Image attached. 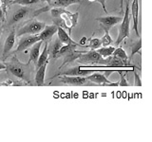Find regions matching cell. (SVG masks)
I'll return each mask as SVG.
<instances>
[{
    "mask_svg": "<svg viewBox=\"0 0 152 142\" xmlns=\"http://www.w3.org/2000/svg\"><path fill=\"white\" fill-rule=\"evenodd\" d=\"M50 13L54 25L69 30V34L71 35V30L78 23L79 13H72L64 9V8H52Z\"/></svg>",
    "mask_w": 152,
    "mask_h": 142,
    "instance_id": "6da1fadb",
    "label": "cell"
},
{
    "mask_svg": "<svg viewBox=\"0 0 152 142\" xmlns=\"http://www.w3.org/2000/svg\"><path fill=\"white\" fill-rule=\"evenodd\" d=\"M30 62H28L27 64H23L17 60L15 56H13L11 61L8 64H6L7 72L11 73L19 80L26 82L28 84H31V82L30 80V71H28L30 70Z\"/></svg>",
    "mask_w": 152,
    "mask_h": 142,
    "instance_id": "7a4b0ae2",
    "label": "cell"
},
{
    "mask_svg": "<svg viewBox=\"0 0 152 142\" xmlns=\"http://www.w3.org/2000/svg\"><path fill=\"white\" fill-rule=\"evenodd\" d=\"M130 35V16H129V2L126 4L125 15L123 17V20L121 21L120 26H119V32L117 40L115 41V46H119L121 43L128 38Z\"/></svg>",
    "mask_w": 152,
    "mask_h": 142,
    "instance_id": "3957f363",
    "label": "cell"
},
{
    "mask_svg": "<svg viewBox=\"0 0 152 142\" xmlns=\"http://www.w3.org/2000/svg\"><path fill=\"white\" fill-rule=\"evenodd\" d=\"M81 0H51L50 2L48 3L47 6L43 7L39 9H36L33 12V17H35L40 14L50 12L52 8H66L73 4H80Z\"/></svg>",
    "mask_w": 152,
    "mask_h": 142,
    "instance_id": "277c9868",
    "label": "cell"
},
{
    "mask_svg": "<svg viewBox=\"0 0 152 142\" xmlns=\"http://www.w3.org/2000/svg\"><path fill=\"white\" fill-rule=\"evenodd\" d=\"M46 24L44 22L37 21L35 19H32L30 22H28L25 24V26L22 27L20 30H18L16 36H23L27 34L31 35H35L38 34L43 28H45Z\"/></svg>",
    "mask_w": 152,
    "mask_h": 142,
    "instance_id": "5b68a950",
    "label": "cell"
},
{
    "mask_svg": "<svg viewBox=\"0 0 152 142\" xmlns=\"http://www.w3.org/2000/svg\"><path fill=\"white\" fill-rule=\"evenodd\" d=\"M86 78L90 83L99 84L100 86H119V82L111 83L107 80V77L103 73H99L98 71L86 76Z\"/></svg>",
    "mask_w": 152,
    "mask_h": 142,
    "instance_id": "8992f818",
    "label": "cell"
},
{
    "mask_svg": "<svg viewBox=\"0 0 152 142\" xmlns=\"http://www.w3.org/2000/svg\"><path fill=\"white\" fill-rule=\"evenodd\" d=\"M95 71H103V70H87V68H81L80 66H74V67H70V68H68L64 71H61V72L57 73L56 75L52 76L50 78V80H52L53 78H56V77H59V76H62V75H66V76H81V77H86V76H88L89 74H91Z\"/></svg>",
    "mask_w": 152,
    "mask_h": 142,
    "instance_id": "52a82bcc",
    "label": "cell"
},
{
    "mask_svg": "<svg viewBox=\"0 0 152 142\" xmlns=\"http://www.w3.org/2000/svg\"><path fill=\"white\" fill-rule=\"evenodd\" d=\"M38 41H40L39 37H38V34H35V35L27 34L26 36H23V38H21V39L19 40L17 49L12 54L25 51L26 49H28V47H31L33 44H35V43Z\"/></svg>",
    "mask_w": 152,
    "mask_h": 142,
    "instance_id": "ba28073f",
    "label": "cell"
},
{
    "mask_svg": "<svg viewBox=\"0 0 152 142\" xmlns=\"http://www.w3.org/2000/svg\"><path fill=\"white\" fill-rule=\"evenodd\" d=\"M123 20V17L120 16H104V17H97L96 21L100 23V26L104 31H109L110 28L118 25Z\"/></svg>",
    "mask_w": 152,
    "mask_h": 142,
    "instance_id": "9c48e42d",
    "label": "cell"
},
{
    "mask_svg": "<svg viewBox=\"0 0 152 142\" xmlns=\"http://www.w3.org/2000/svg\"><path fill=\"white\" fill-rule=\"evenodd\" d=\"M31 8H28V6H21V8H19L16 12H14L12 13V17L10 18V20L8 21L7 25L10 26H13L15 24L19 23L20 21H22L24 18H25L28 13L31 12Z\"/></svg>",
    "mask_w": 152,
    "mask_h": 142,
    "instance_id": "30bf717a",
    "label": "cell"
},
{
    "mask_svg": "<svg viewBox=\"0 0 152 142\" xmlns=\"http://www.w3.org/2000/svg\"><path fill=\"white\" fill-rule=\"evenodd\" d=\"M60 77V82L62 83L69 84V85H84L88 83L86 77H81V76H66L62 75Z\"/></svg>",
    "mask_w": 152,
    "mask_h": 142,
    "instance_id": "8fae6325",
    "label": "cell"
},
{
    "mask_svg": "<svg viewBox=\"0 0 152 142\" xmlns=\"http://www.w3.org/2000/svg\"><path fill=\"white\" fill-rule=\"evenodd\" d=\"M57 27L56 25H51V26H45V28L38 33V37H39L40 41L42 42H45V43H49L51 38L53 37V35L57 32Z\"/></svg>",
    "mask_w": 152,
    "mask_h": 142,
    "instance_id": "7c38bea8",
    "label": "cell"
},
{
    "mask_svg": "<svg viewBox=\"0 0 152 142\" xmlns=\"http://www.w3.org/2000/svg\"><path fill=\"white\" fill-rule=\"evenodd\" d=\"M63 46V44L60 42L58 37L54 41L48 43V52H49V60H56L57 54L60 50V49Z\"/></svg>",
    "mask_w": 152,
    "mask_h": 142,
    "instance_id": "4fadbf2b",
    "label": "cell"
},
{
    "mask_svg": "<svg viewBox=\"0 0 152 142\" xmlns=\"http://www.w3.org/2000/svg\"><path fill=\"white\" fill-rule=\"evenodd\" d=\"M56 33H57V35H58V39L60 40V42L63 45H76L77 46L84 47V46L81 45L80 43H77V42H75L74 40L71 39L70 35L64 30V28H62L61 27H58Z\"/></svg>",
    "mask_w": 152,
    "mask_h": 142,
    "instance_id": "5bb4252c",
    "label": "cell"
},
{
    "mask_svg": "<svg viewBox=\"0 0 152 142\" xmlns=\"http://www.w3.org/2000/svg\"><path fill=\"white\" fill-rule=\"evenodd\" d=\"M131 17L133 20V28L136 31V35L140 37L138 24H139V0H133L131 4Z\"/></svg>",
    "mask_w": 152,
    "mask_h": 142,
    "instance_id": "9a60e30c",
    "label": "cell"
},
{
    "mask_svg": "<svg viewBox=\"0 0 152 142\" xmlns=\"http://www.w3.org/2000/svg\"><path fill=\"white\" fill-rule=\"evenodd\" d=\"M15 30H12L11 33L8 35L6 41H5L4 44V47H3V59H6L7 56L10 54V52L12 49V47L14 46V44H15Z\"/></svg>",
    "mask_w": 152,
    "mask_h": 142,
    "instance_id": "2e32d148",
    "label": "cell"
},
{
    "mask_svg": "<svg viewBox=\"0 0 152 142\" xmlns=\"http://www.w3.org/2000/svg\"><path fill=\"white\" fill-rule=\"evenodd\" d=\"M86 51L84 50H76V49H69L66 53L64 55V61H63V64H62L59 69H61L65 64H69V63H73V62H75L76 60H77L79 58V56L81 54L85 53Z\"/></svg>",
    "mask_w": 152,
    "mask_h": 142,
    "instance_id": "e0dca14e",
    "label": "cell"
},
{
    "mask_svg": "<svg viewBox=\"0 0 152 142\" xmlns=\"http://www.w3.org/2000/svg\"><path fill=\"white\" fill-rule=\"evenodd\" d=\"M42 44H43L42 41H38L35 43V44H33L31 46V49L30 50V60H28L30 63L32 62L33 64H36L38 57H39V55H40V49H41Z\"/></svg>",
    "mask_w": 152,
    "mask_h": 142,
    "instance_id": "ac0fdd59",
    "label": "cell"
},
{
    "mask_svg": "<svg viewBox=\"0 0 152 142\" xmlns=\"http://www.w3.org/2000/svg\"><path fill=\"white\" fill-rule=\"evenodd\" d=\"M49 63H46L44 64H42L40 67H38L36 69V74H35V83L39 86L45 84V73L46 69Z\"/></svg>",
    "mask_w": 152,
    "mask_h": 142,
    "instance_id": "d6986e66",
    "label": "cell"
},
{
    "mask_svg": "<svg viewBox=\"0 0 152 142\" xmlns=\"http://www.w3.org/2000/svg\"><path fill=\"white\" fill-rule=\"evenodd\" d=\"M49 61L50 60H49V52H48V43H45V47L40 53L39 57H38L37 63L35 64V68L37 69L38 67H40L42 64L49 63Z\"/></svg>",
    "mask_w": 152,
    "mask_h": 142,
    "instance_id": "ffe728a7",
    "label": "cell"
},
{
    "mask_svg": "<svg viewBox=\"0 0 152 142\" xmlns=\"http://www.w3.org/2000/svg\"><path fill=\"white\" fill-rule=\"evenodd\" d=\"M112 56L116 57L117 59L123 61L124 63H126V64H128V65H132V64H129V63H130V60H129V58H128V56H127V54H126V52L125 50H124V49H122V47H116L115 50H114V52H113Z\"/></svg>",
    "mask_w": 152,
    "mask_h": 142,
    "instance_id": "44dd1931",
    "label": "cell"
},
{
    "mask_svg": "<svg viewBox=\"0 0 152 142\" xmlns=\"http://www.w3.org/2000/svg\"><path fill=\"white\" fill-rule=\"evenodd\" d=\"M116 47L115 46H103L101 47L100 46L99 49H95L98 53L101 55L103 58H107V57L111 56L113 54L114 50H115Z\"/></svg>",
    "mask_w": 152,
    "mask_h": 142,
    "instance_id": "7402d4cb",
    "label": "cell"
},
{
    "mask_svg": "<svg viewBox=\"0 0 152 142\" xmlns=\"http://www.w3.org/2000/svg\"><path fill=\"white\" fill-rule=\"evenodd\" d=\"M141 49H142V39L139 37V40L134 42V43H132V45H131V54H130V57H129V60H131V58L136 53L142 54Z\"/></svg>",
    "mask_w": 152,
    "mask_h": 142,
    "instance_id": "603a6c76",
    "label": "cell"
},
{
    "mask_svg": "<svg viewBox=\"0 0 152 142\" xmlns=\"http://www.w3.org/2000/svg\"><path fill=\"white\" fill-rule=\"evenodd\" d=\"M89 42L88 45H86L85 47H88V49H99L100 46H102V43H101V39H99V38H90V39L87 40Z\"/></svg>",
    "mask_w": 152,
    "mask_h": 142,
    "instance_id": "cb8c5ba5",
    "label": "cell"
},
{
    "mask_svg": "<svg viewBox=\"0 0 152 142\" xmlns=\"http://www.w3.org/2000/svg\"><path fill=\"white\" fill-rule=\"evenodd\" d=\"M101 43L103 46H107L113 44V40L111 36L109 35V31H104V35L101 38Z\"/></svg>",
    "mask_w": 152,
    "mask_h": 142,
    "instance_id": "d4e9b609",
    "label": "cell"
},
{
    "mask_svg": "<svg viewBox=\"0 0 152 142\" xmlns=\"http://www.w3.org/2000/svg\"><path fill=\"white\" fill-rule=\"evenodd\" d=\"M38 2H40V0H12V5L18 4L20 6H30Z\"/></svg>",
    "mask_w": 152,
    "mask_h": 142,
    "instance_id": "484cf974",
    "label": "cell"
},
{
    "mask_svg": "<svg viewBox=\"0 0 152 142\" xmlns=\"http://www.w3.org/2000/svg\"><path fill=\"white\" fill-rule=\"evenodd\" d=\"M127 71H131V70H116V72H118L120 74V82H119V85L120 86H127L128 85V83L126 82V76H125V73L127 72Z\"/></svg>",
    "mask_w": 152,
    "mask_h": 142,
    "instance_id": "4316f807",
    "label": "cell"
},
{
    "mask_svg": "<svg viewBox=\"0 0 152 142\" xmlns=\"http://www.w3.org/2000/svg\"><path fill=\"white\" fill-rule=\"evenodd\" d=\"M133 72H134V85H135V86H141V85H142V82H141V80H140L139 74L137 73L136 68L133 69Z\"/></svg>",
    "mask_w": 152,
    "mask_h": 142,
    "instance_id": "83f0119b",
    "label": "cell"
},
{
    "mask_svg": "<svg viewBox=\"0 0 152 142\" xmlns=\"http://www.w3.org/2000/svg\"><path fill=\"white\" fill-rule=\"evenodd\" d=\"M89 2H97V3H100L101 4V6L104 9V12L107 13V7H106V2L107 0H88Z\"/></svg>",
    "mask_w": 152,
    "mask_h": 142,
    "instance_id": "f1b7e54d",
    "label": "cell"
},
{
    "mask_svg": "<svg viewBox=\"0 0 152 142\" xmlns=\"http://www.w3.org/2000/svg\"><path fill=\"white\" fill-rule=\"evenodd\" d=\"M5 69H6V64L3 63H0V71L5 70Z\"/></svg>",
    "mask_w": 152,
    "mask_h": 142,
    "instance_id": "f546056e",
    "label": "cell"
},
{
    "mask_svg": "<svg viewBox=\"0 0 152 142\" xmlns=\"http://www.w3.org/2000/svg\"><path fill=\"white\" fill-rule=\"evenodd\" d=\"M123 4H124V0H120V7H121V9H123Z\"/></svg>",
    "mask_w": 152,
    "mask_h": 142,
    "instance_id": "4dcf8cb0",
    "label": "cell"
},
{
    "mask_svg": "<svg viewBox=\"0 0 152 142\" xmlns=\"http://www.w3.org/2000/svg\"><path fill=\"white\" fill-rule=\"evenodd\" d=\"M50 1H51V0H40V2H47V3H49Z\"/></svg>",
    "mask_w": 152,
    "mask_h": 142,
    "instance_id": "1f68e13d",
    "label": "cell"
},
{
    "mask_svg": "<svg viewBox=\"0 0 152 142\" xmlns=\"http://www.w3.org/2000/svg\"><path fill=\"white\" fill-rule=\"evenodd\" d=\"M1 32H2V28H1V23H0V36H1Z\"/></svg>",
    "mask_w": 152,
    "mask_h": 142,
    "instance_id": "d6a6232c",
    "label": "cell"
}]
</instances>
